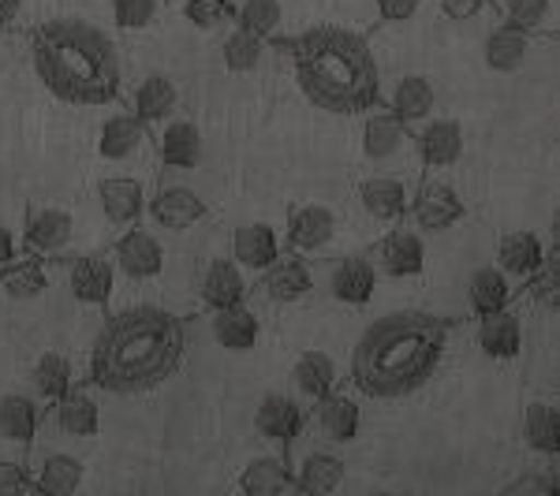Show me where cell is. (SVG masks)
<instances>
[{
	"label": "cell",
	"instance_id": "34",
	"mask_svg": "<svg viewBox=\"0 0 560 496\" xmlns=\"http://www.w3.org/2000/svg\"><path fill=\"white\" fill-rule=\"evenodd\" d=\"M42 426V408L34 395L8 392L0 395V437L12 440V445H31L38 437Z\"/></svg>",
	"mask_w": 560,
	"mask_h": 496
},
{
	"label": "cell",
	"instance_id": "2",
	"mask_svg": "<svg viewBox=\"0 0 560 496\" xmlns=\"http://www.w3.org/2000/svg\"><path fill=\"white\" fill-rule=\"evenodd\" d=\"M453 321L430 310H393L359 336L351 355V385L366 400L415 395L445 363Z\"/></svg>",
	"mask_w": 560,
	"mask_h": 496
},
{
	"label": "cell",
	"instance_id": "3",
	"mask_svg": "<svg viewBox=\"0 0 560 496\" xmlns=\"http://www.w3.org/2000/svg\"><path fill=\"white\" fill-rule=\"evenodd\" d=\"M277 49H292L295 83L314 108L329 116H363L382 105L385 83L374 49L359 31L348 26H311Z\"/></svg>",
	"mask_w": 560,
	"mask_h": 496
},
{
	"label": "cell",
	"instance_id": "18",
	"mask_svg": "<svg viewBox=\"0 0 560 496\" xmlns=\"http://www.w3.org/2000/svg\"><path fill=\"white\" fill-rule=\"evenodd\" d=\"M280 250H284V239H280V232L266 221L240 224V228L232 232V261H236L243 273L258 276L261 269L273 265L280 258Z\"/></svg>",
	"mask_w": 560,
	"mask_h": 496
},
{
	"label": "cell",
	"instance_id": "31",
	"mask_svg": "<svg viewBox=\"0 0 560 496\" xmlns=\"http://www.w3.org/2000/svg\"><path fill=\"white\" fill-rule=\"evenodd\" d=\"M541 258H546V243H541L535 232H527V228L504 232V236L497 239V265H501L504 273H509L512 281H520V284L541 265Z\"/></svg>",
	"mask_w": 560,
	"mask_h": 496
},
{
	"label": "cell",
	"instance_id": "7",
	"mask_svg": "<svg viewBox=\"0 0 560 496\" xmlns=\"http://www.w3.org/2000/svg\"><path fill=\"white\" fill-rule=\"evenodd\" d=\"M71 236H75V221H71V213L60 210V205H34V210L26 213V224H23L26 255L57 258L71 247Z\"/></svg>",
	"mask_w": 560,
	"mask_h": 496
},
{
	"label": "cell",
	"instance_id": "13",
	"mask_svg": "<svg viewBox=\"0 0 560 496\" xmlns=\"http://www.w3.org/2000/svg\"><path fill=\"white\" fill-rule=\"evenodd\" d=\"M97 205L113 228H131L147 213V187L135 176H105L97 184Z\"/></svg>",
	"mask_w": 560,
	"mask_h": 496
},
{
	"label": "cell",
	"instance_id": "44",
	"mask_svg": "<svg viewBox=\"0 0 560 496\" xmlns=\"http://www.w3.org/2000/svg\"><path fill=\"white\" fill-rule=\"evenodd\" d=\"M161 15V0H113V23L120 31H150Z\"/></svg>",
	"mask_w": 560,
	"mask_h": 496
},
{
	"label": "cell",
	"instance_id": "30",
	"mask_svg": "<svg viewBox=\"0 0 560 496\" xmlns=\"http://www.w3.org/2000/svg\"><path fill=\"white\" fill-rule=\"evenodd\" d=\"M236 493L243 496H277L295 493V477L284 456H255L236 477Z\"/></svg>",
	"mask_w": 560,
	"mask_h": 496
},
{
	"label": "cell",
	"instance_id": "39",
	"mask_svg": "<svg viewBox=\"0 0 560 496\" xmlns=\"http://www.w3.org/2000/svg\"><path fill=\"white\" fill-rule=\"evenodd\" d=\"M31 385L42 400L52 403V400H60L68 389H75V366H71V358L65 355V351H45L31 369Z\"/></svg>",
	"mask_w": 560,
	"mask_h": 496
},
{
	"label": "cell",
	"instance_id": "10",
	"mask_svg": "<svg viewBox=\"0 0 560 496\" xmlns=\"http://www.w3.org/2000/svg\"><path fill=\"white\" fill-rule=\"evenodd\" d=\"M158 134H153V146H158V157L165 168H176V173H191L198 168L206 153V142H202V131L198 123L184 120V116H168L165 123H158Z\"/></svg>",
	"mask_w": 560,
	"mask_h": 496
},
{
	"label": "cell",
	"instance_id": "38",
	"mask_svg": "<svg viewBox=\"0 0 560 496\" xmlns=\"http://www.w3.org/2000/svg\"><path fill=\"white\" fill-rule=\"evenodd\" d=\"M86 467L83 459L68 456V452H52L42 459L38 474H34V493H49V496H71L83 485Z\"/></svg>",
	"mask_w": 560,
	"mask_h": 496
},
{
	"label": "cell",
	"instance_id": "8",
	"mask_svg": "<svg viewBox=\"0 0 560 496\" xmlns=\"http://www.w3.org/2000/svg\"><path fill=\"white\" fill-rule=\"evenodd\" d=\"M374 265L377 273L393 276V281H408L427 269V243L422 232L415 228H388L374 247Z\"/></svg>",
	"mask_w": 560,
	"mask_h": 496
},
{
	"label": "cell",
	"instance_id": "53",
	"mask_svg": "<svg viewBox=\"0 0 560 496\" xmlns=\"http://www.w3.org/2000/svg\"><path fill=\"white\" fill-rule=\"evenodd\" d=\"M232 4H236V0H232Z\"/></svg>",
	"mask_w": 560,
	"mask_h": 496
},
{
	"label": "cell",
	"instance_id": "21",
	"mask_svg": "<svg viewBox=\"0 0 560 496\" xmlns=\"http://www.w3.org/2000/svg\"><path fill=\"white\" fill-rule=\"evenodd\" d=\"M150 142V128L139 120L135 113H113L108 120L97 128V157L124 165V161L139 157Z\"/></svg>",
	"mask_w": 560,
	"mask_h": 496
},
{
	"label": "cell",
	"instance_id": "24",
	"mask_svg": "<svg viewBox=\"0 0 560 496\" xmlns=\"http://www.w3.org/2000/svg\"><path fill=\"white\" fill-rule=\"evenodd\" d=\"M355 198H359V205H363V213L377 224H396L408 213V202H411L404 179L382 176V173L366 176L363 184L355 187Z\"/></svg>",
	"mask_w": 560,
	"mask_h": 496
},
{
	"label": "cell",
	"instance_id": "26",
	"mask_svg": "<svg viewBox=\"0 0 560 496\" xmlns=\"http://www.w3.org/2000/svg\"><path fill=\"white\" fill-rule=\"evenodd\" d=\"M530 49H535V34L520 31V26H512V23H501L486 34L482 60H486V68L497 71V75H512V71H520L527 64Z\"/></svg>",
	"mask_w": 560,
	"mask_h": 496
},
{
	"label": "cell",
	"instance_id": "11",
	"mask_svg": "<svg viewBox=\"0 0 560 496\" xmlns=\"http://www.w3.org/2000/svg\"><path fill=\"white\" fill-rule=\"evenodd\" d=\"M415 146L427 168H453L464 157V128L453 116H430L415 128Z\"/></svg>",
	"mask_w": 560,
	"mask_h": 496
},
{
	"label": "cell",
	"instance_id": "1",
	"mask_svg": "<svg viewBox=\"0 0 560 496\" xmlns=\"http://www.w3.org/2000/svg\"><path fill=\"white\" fill-rule=\"evenodd\" d=\"M187 355V321L165 306L116 310L90 347V385L108 395H142L168 385Z\"/></svg>",
	"mask_w": 560,
	"mask_h": 496
},
{
	"label": "cell",
	"instance_id": "40",
	"mask_svg": "<svg viewBox=\"0 0 560 496\" xmlns=\"http://www.w3.org/2000/svg\"><path fill=\"white\" fill-rule=\"evenodd\" d=\"M232 20H236V26H243V31L273 42L280 31V20H284V0H236Z\"/></svg>",
	"mask_w": 560,
	"mask_h": 496
},
{
	"label": "cell",
	"instance_id": "51",
	"mask_svg": "<svg viewBox=\"0 0 560 496\" xmlns=\"http://www.w3.org/2000/svg\"><path fill=\"white\" fill-rule=\"evenodd\" d=\"M15 250H20V243H15V232L0 224V269H4L8 261L15 258Z\"/></svg>",
	"mask_w": 560,
	"mask_h": 496
},
{
	"label": "cell",
	"instance_id": "45",
	"mask_svg": "<svg viewBox=\"0 0 560 496\" xmlns=\"http://www.w3.org/2000/svg\"><path fill=\"white\" fill-rule=\"evenodd\" d=\"M232 0H184V20L195 31H217L232 20Z\"/></svg>",
	"mask_w": 560,
	"mask_h": 496
},
{
	"label": "cell",
	"instance_id": "37",
	"mask_svg": "<svg viewBox=\"0 0 560 496\" xmlns=\"http://www.w3.org/2000/svg\"><path fill=\"white\" fill-rule=\"evenodd\" d=\"M292 381H295V392L314 403L337 389V363H332L325 351H303L292 366Z\"/></svg>",
	"mask_w": 560,
	"mask_h": 496
},
{
	"label": "cell",
	"instance_id": "12",
	"mask_svg": "<svg viewBox=\"0 0 560 496\" xmlns=\"http://www.w3.org/2000/svg\"><path fill=\"white\" fill-rule=\"evenodd\" d=\"M147 213L153 216L158 228L187 232V228H195L198 221H206V198L198 194L195 187L168 184L153 198H147Z\"/></svg>",
	"mask_w": 560,
	"mask_h": 496
},
{
	"label": "cell",
	"instance_id": "42",
	"mask_svg": "<svg viewBox=\"0 0 560 496\" xmlns=\"http://www.w3.org/2000/svg\"><path fill=\"white\" fill-rule=\"evenodd\" d=\"M501 15L504 23L535 34V38L553 31V0H501Z\"/></svg>",
	"mask_w": 560,
	"mask_h": 496
},
{
	"label": "cell",
	"instance_id": "4",
	"mask_svg": "<svg viewBox=\"0 0 560 496\" xmlns=\"http://www.w3.org/2000/svg\"><path fill=\"white\" fill-rule=\"evenodd\" d=\"M31 64L42 86L57 102L79 108H102L120 97L124 60L102 26L79 20V15H57L31 31Z\"/></svg>",
	"mask_w": 560,
	"mask_h": 496
},
{
	"label": "cell",
	"instance_id": "47",
	"mask_svg": "<svg viewBox=\"0 0 560 496\" xmlns=\"http://www.w3.org/2000/svg\"><path fill=\"white\" fill-rule=\"evenodd\" d=\"M419 8H422V0H374L377 20L388 23V26L415 20V15H419Z\"/></svg>",
	"mask_w": 560,
	"mask_h": 496
},
{
	"label": "cell",
	"instance_id": "29",
	"mask_svg": "<svg viewBox=\"0 0 560 496\" xmlns=\"http://www.w3.org/2000/svg\"><path fill=\"white\" fill-rule=\"evenodd\" d=\"M295 477V493H306V496H325V493H337L348 477V463L340 459L337 452H306L300 459V467L292 471Z\"/></svg>",
	"mask_w": 560,
	"mask_h": 496
},
{
	"label": "cell",
	"instance_id": "22",
	"mask_svg": "<svg viewBox=\"0 0 560 496\" xmlns=\"http://www.w3.org/2000/svg\"><path fill=\"white\" fill-rule=\"evenodd\" d=\"M311 422L329 445H351V440L359 437V429H363V408H359L351 395L332 389L329 395L314 400Z\"/></svg>",
	"mask_w": 560,
	"mask_h": 496
},
{
	"label": "cell",
	"instance_id": "48",
	"mask_svg": "<svg viewBox=\"0 0 560 496\" xmlns=\"http://www.w3.org/2000/svg\"><path fill=\"white\" fill-rule=\"evenodd\" d=\"M0 493H34V477L26 474L23 463L0 459Z\"/></svg>",
	"mask_w": 560,
	"mask_h": 496
},
{
	"label": "cell",
	"instance_id": "43",
	"mask_svg": "<svg viewBox=\"0 0 560 496\" xmlns=\"http://www.w3.org/2000/svg\"><path fill=\"white\" fill-rule=\"evenodd\" d=\"M523 284H527L530 299H535L538 306H546V310H557V306H560V247H557V243H553V247H546V258H541V265Z\"/></svg>",
	"mask_w": 560,
	"mask_h": 496
},
{
	"label": "cell",
	"instance_id": "17",
	"mask_svg": "<svg viewBox=\"0 0 560 496\" xmlns=\"http://www.w3.org/2000/svg\"><path fill=\"white\" fill-rule=\"evenodd\" d=\"M382 102L404 128L415 131L422 120H430V116L438 113V90H433L427 75H400L396 86L388 90V94H382Z\"/></svg>",
	"mask_w": 560,
	"mask_h": 496
},
{
	"label": "cell",
	"instance_id": "41",
	"mask_svg": "<svg viewBox=\"0 0 560 496\" xmlns=\"http://www.w3.org/2000/svg\"><path fill=\"white\" fill-rule=\"evenodd\" d=\"M269 42L258 38V34L243 31V26H236V31L229 34V38L221 42V64L229 71H236V75H247V71H255L261 64V57H266Z\"/></svg>",
	"mask_w": 560,
	"mask_h": 496
},
{
	"label": "cell",
	"instance_id": "36",
	"mask_svg": "<svg viewBox=\"0 0 560 496\" xmlns=\"http://www.w3.org/2000/svg\"><path fill=\"white\" fill-rule=\"evenodd\" d=\"M512 284L516 281H512L501 265H478L471 273V281H467V299H471L475 318L478 314H493V310H501V306H509Z\"/></svg>",
	"mask_w": 560,
	"mask_h": 496
},
{
	"label": "cell",
	"instance_id": "50",
	"mask_svg": "<svg viewBox=\"0 0 560 496\" xmlns=\"http://www.w3.org/2000/svg\"><path fill=\"white\" fill-rule=\"evenodd\" d=\"M20 15H23V0H0V31L20 23Z\"/></svg>",
	"mask_w": 560,
	"mask_h": 496
},
{
	"label": "cell",
	"instance_id": "5",
	"mask_svg": "<svg viewBox=\"0 0 560 496\" xmlns=\"http://www.w3.org/2000/svg\"><path fill=\"white\" fill-rule=\"evenodd\" d=\"M108 258L116 265V276H128L135 284L158 281L161 269H165V247H161V239L147 228H135V224L113 243V255Z\"/></svg>",
	"mask_w": 560,
	"mask_h": 496
},
{
	"label": "cell",
	"instance_id": "6",
	"mask_svg": "<svg viewBox=\"0 0 560 496\" xmlns=\"http://www.w3.org/2000/svg\"><path fill=\"white\" fill-rule=\"evenodd\" d=\"M408 213H411V221L419 232H433V236H441V232L456 228V224L464 221L467 202L448 184L430 179V184H422L419 194L408 202Z\"/></svg>",
	"mask_w": 560,
	"mask_h": 496
},
{
	"label": "cell",
	"instance_id": "52",
	"mask_svg": "<svg viewBox=\"0 0 560 496\" xmlns=\"http://www.w3.org/2000/svg\"><path fill=\"white\" fill-rule=\"evenodd\" d=\"M0 42H4V31H0Z\"/></svg>",
	"mask_w": 560,
	"mask_h": 496
},
{
	"label": "cell",
	"instance_id": "33",
	"mask_svg": "<svg viewBox=\"0 0 560 496\" xmlns=\"http://www.w3.org/2000/svg\"><path fill=\"white\" fill-rule=\"evenodd\" d=\"M49 287V269H45V258L26 255V258H12L4 269H0V295L12 303H31Z\"/></svg>",
	"mask_w": 560,
	"mask_h": 496
},
{
	"label": "cell",
	"instance_id": "14",
	"mask_svg": "<svg viewBox=\"0 0 560 496\" xmlns=\"http://www.w3.org/2000/svg\"><path fill=\"white\" fill-rule=\"evenodd\" d=\"M303 426H306V411H303V403L295 400V395H288V392H266V395H261V403L255 411V429L266 440L288 448L303 433Z\"/></svg>",
	"mask_w": 560,
	"mask_h": 496
},
{
	"label": "cell",
	"instance_id": "32",
	"mask_svg": "<svg viewBox=\"0 0 560 496\" xmlns=\"http://www.w3.org/2000/svg\"><path fill=\"white\" fill-rule=\"evenodd\" d=\"M52 422H57L60 433L83 440L102 429V408H97V400L90 392L68 389L60 400H52Z\"/></svg>",
	"mask_w": 560,
	"mask_h": 496
},
{
	"label": "cell",
	"instance_id": "28",
	"mask_svg": "<svg viewBox=\"0 0 560 496\" xmlns=\"http://www.w3.org/2000/svg\"><path fill=\"white\" fill-rule=\"evenodd\" d=\"M176 108H179V86L165 75V71H150L131 94V113L139 116L147 128L165 123L168 116H176Z\"/></svg>",
	"mask_w": 560,
	"mask_h": 496
},
{
	"label": "cell",
	"instance_id": "15",
	"mask_svg": "<svg viewBox=\"0 0 560 496\" xmlns=\"http://www.w3.org/2000/svg\"><path fill=\"white\" fill-rule=\"evenodd\" d=\"M261 292H266V299H273L280 306L303 303L306 295L314 292V273H311V265H306V258L280 250V258L273 265L261 269Z\"/></svg>",
	"mask_w": 560,
	"mask_h": 496
},
{
	"label": "cell",
	"instance_id": "23",
	"mask_svg": "<svg viewBox=\"0 0 560 496\" xmlns=\"http://www.w3.org/2000/svg\"><path fill=\"white\" fill-rule=\"evenodd\" d=\"M411 131L404 128L400 120H396L388 108L374 105L370 113H363V157L370 165H388V161H396L408 146Z\"/></svg>",
	"mask_w": 560,
	"mask_h": 496
},
{
	"label": "cell",
	"instance_id": "20",
	"mask_svg": "<svg viewBox=\"0 0 560 496\" xmlns=\"http://www.w3.org/2000/svg\"><path fill=\"white\" fill-rule=\"evenodd\" d=\"M475 344L486 358H497V363H509V358L520 355L523 347V321L516 310L501 306L493 314H478L475 324Z\"/></svg>",
	"mask_w": 560,
	"mask_h": 496
},
{
	"label": "cell",
	"instance_id": "49",
	"mask_svg": "<svg viewBox=\"0 0 560 496\" xmlns=\"http://www.w3.org/2000/svg\"><path fill=\"white\" fill-rule=\"evenodd\" d=\"M441 15L453 23H467L475 20V15H482L486 8H490V0H441Z\"/></svg>",
	"mask_w": 560,
	"mask_h": 496
},
{
	"label": "cell",
	"instance_id": "27",
	"mask_svg": "<svg viewBox=\"0 0 560 496\" xmlns=\"http://www.w3.org/2000/svg\"><path fill=\"white\" fill-rule=\"evenodd\" d=\"M210 336L217 340V347L224 351H250L261 336V321L255 310H247L243 303L236 306H221V310H210Z\"/></svg>",
	"mask_w": 560,
	"mask_h": 496
},
{
	"label": "cell",
	"instance_id": "19",
	"mask_svg": "<svg viewBox=\"0 0 560 496\" xmlns=\"http://www.w3.org/2000/svg\"><path fill=\"white\" fill-rule=\"evenodd\" d=\"M68 287L75 303L83 306H108L116 292V265L108 255H83L68 265Z\"/></svg>",
	"mask_w": 560,
	"mask_h": 496
},
{
	"label": "cell",
	"instance_id": "9",
	"mask_svg": "<svg viewBox=\"0 0 560 496\" xmlns=\"http://www.w3.org/2000/svg\"><path fill=\"white\" fill-rule=\"evenodd\" d=\"M332 239H337V213L329 205L306 202L288 213L284 243L292 255H322V250H329Z\"/></svg>",
	"mask_w": 560,
	"mask_h": 496
},
{
	"label": "cell",
	"instance_id": "25",
	"mask_svg": "<svg viewBox=\"0 0 560 496\" xmlns=\"http://www.w3.org/2000/svg\"><path fill=\"white\" fill-rule=\"evenodd\" d=\"M198 299H202L206 310L243 303L247 299V273L232 258H213L198 276Z\"/></svg>",
	"mask_w": 560,
	"mask_h": 496
},
{
	"label": "cell",
	"instance_id": "35",
	"mask_svg": "<svg viewBox=\"0 0 560 496\" xmlns=\"http://www.w3.org/2000/svg\"><path fill=\"white\" fill-rule=\"evenodd\" d=\"M523 440L538 456L553 459L560 452V411L553 400H530L523 408Z\"/></svg>",
	"mask_w": 560,
	"mask_h": 496
},
{
	"label": "cell",
	"instance_id": "16",
	"mask_svg": "<svg viewBox=\"0 0 560 496\" xmlns=\"http://www.w3.org/2000/svg\"><path fill=\"white\" fill-rule=\"evenodd\" d=\"M329 295L345 306H366L374 299L377 292V265L374 258H363V255H348V258H337L329 269Z\"/></svg>",
	"mask_w": 560,
	"mask_h": 496
},
{
	"label": "cell",
	"instance_id": "46",
	"mask_svg": "<svg viewBox=\"0 0 560 496\" xmlns=\"http://www.w3.org/2000/svg\"><path fill=\"white\" fill-rule=\"evenodd\" d=\"M557 489H560V482L549 474H520L516 482L504 485L501 496H553Z\"/></svg>",
	"mask_w": 560,
	"mask_h": 496
}]
</instances>
